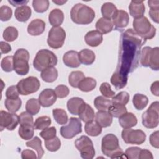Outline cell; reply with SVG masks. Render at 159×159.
<instances>
[{
	"label": "cell",
	"instance_id": "obj_1",
	"mask_svg": "<svg viewBox=\"0 0 159 159\" xmlns=\"http://www.w3.org/2000/svg\"><path fill=\"white\" fill-rule=\"evenodd\" d=\"M145 41L133 29H129L120 36L119 60L116 72L128 78L138 66L141 47Z\"/></svg>",
	"mask_w": 159,
	"mask_h": 159
},
{
	"label": "cell",
	"instance_id": "obj_2",
	"mask_svg": "<svg viewBox=\"0 0 159 159\" xmlns=\"http://www.w3.org/2000/svg\"><path fill=\"white\" fill-rule=\"evenodd\" d=\"M101 150L104 155L111 158H127L125 153L119 146L117 137L112 134H106L102 137L101 141Z\"/></svg>",
	"mask_w": 159,
	"mask_h": 159
},
{
	"label": "cell",
	"instance_id": "obj_3",
	"mask_svg": "<svg viewBox=\"0 0 159 159\" xmlns=\"http://www.w3.org/2000/svg\"><path fill=\"white\" fill-rule=\"evenodd\" d=\"M71 20L77 24L86 25L91 23L95 17V12L90 7L81 4H76L70 11Z\"/></svg>",
	"mask_w": 159,
	"mask_h": 159
},
{
	"label": "cell",
	"instance_id": "obj_4",
	"mask_svg": "<svg viewBox=\"0 0 159 159\" xmlns=\"http://www.w3.org/2000/svg\"><path fill=\"white\" fill-rule=\"evenodd\" d=\"M57 57L53 52L47 49L40 50L36 54L34 61V68L40 71L57 64Z\"/></svg>",
	"mask_w": 159,
	"mask_h": 159
},
{
	"label": "cell",
	"instance_id": "obj_5",
	"mask_svg": "<svg viewBox=\"0 0 159 159\" xmlns=\"http://www.w3.org/2000/svg\"><path fill=\"white\" fill-rule=\"evenodd\" d=\"M132 25L134 30L140 36L145 42L148 39H152L155 35L156 29L151 24L147 17L145 16L134 19Z\"/></svg>",
	"mask_w": 159,
	"mask_h": 159
},
{
	"label": "cell",
	"instance_id": "obj_6",
	"mask_svg": "<svg viewBox=\"0 0 159 159\" xmlns=\"http://www.w3.org/2000/svg\"><path fill=\"white\" fill-rule=\"evenodd\" d=\"M14 70L19 75H25L29 73V53L24 48H19L14 55Z\"/></svg>",
	"mask_w": 159,
	"mask_h": 159
},
{
	"label": "cell",
	"instance_id": "obj_7",
	"mask_svg": "<svg viewBox=\"0 0 159 159\" xmlns=\"http://www.w3.org/2000/svg\"><path fill=\"white\" fill-rule=\"evenodd\" d=\"M158 104V101L152 102L148 109L142 114V124L144 127L148 129H153L158 126L159 122Z\"/></svg>",
	"mask_w": 159,
	"mask_h": 159
},
{
	"label": "cell",
	"instance_id": "obj_8",
	"mask_svg": "<svg viewBox=\"0 0 159 159\" xmlns=\"http://www.w3.org/2000/svg\"><path fill=\"white\" fill-rule=\"evenodd\" d=\"M75 145L80 152L81 158L92 159L95 155V150L92 140L86 135H82L75 142Z\"/></svg>",
	"mask_w": 159,
	"mask_h": 159
},
{
	"label": "cell",
	"instance_id": "obj_9",
	"mask_svg": "<svg viewBox=\"0 0 159 159\" xmlns=\"http://www.w3.org/2000/svg\"><path fill=\"white\" fill-rule=\"evenodd\" d=\"M66 38V32L61 27H53L48 32L47 43L52 48H61Z\"/></svg>",
	"mask_w": 159,
	"mask_h": 159
},
{
	"label": "cell",
	"instance_id": "obj_10",
	"mask_svg": "<svg viewBox=\"0 0 159 159\" xmlns=\"http://www.w3.org/2000/svg\"><path fill=\"white\" fill-rule=\"evenodd\" d=\"M40 86L39 80L37 77L29 76L20 80L17 87L21 95H28L37 92Z\"/></svg>",
	"mask_w": 159,
	"mask_h": 159
},
{
	"label": "cell",
	"instance_id": "obj_11",
	"mask_svg": "<svg viewBox=\"0 0 159 159\" xmlns=\"http://www.w3.org/2000/svg\"><path fill=\"white\" fill-rule=\"evenodd\" d=\"M61 135L66 139H71L82 132V124L80 119L70 117L68 124L63 125L60 130Z\"/></svg>",
	"mask_w": 159,
	"mask_h": 159
},
{
	"label": "cell",
	"instance_id": "obj_12",
	"mask_svg": "<svg viewBox=\"0 0 159 159\" xmlns=\"http://www.w3.org/2000/svg\"><path fill=\"white\" fill-rule=\"evenodd\" d=\"M123 140L128 144H142L146 139V134L141 130L124 129L121 134Z\"/></svg>",
	"mask_w": 159,
	"mask_h": 159
},
{
	"label": "cell",
	"instance_id": "obj_13",
	"mask_svg": "<svg viewBox=\"0 0 159 159\" xmlns=\"http://www.w3.org/2000/svg\"><path fill=\"white\" fill-rule=\"evenodd\" d=\"M19 123V116L17 114L2 110L0 111V129L1 131L4 129L13 130L17 127Z\"/></svg>",
	"mask_w": 159,
	"mask_h": 159
},
{
	"label": "cell",
	"instance_id": "obj_14",
	"mask_svg": "<svg viewBox=\"0 0 159 159\" xmlns=\"http://www.w3.org/2000/svg\"><path fill=\"white\" fill-rule=\"evenodd\" d=\"M57 100V95L55 91L51 88L43 89L39 96V101L40 105L44 107L52 106Z\"/></svg>",
	"mask_w": 159,
	"mask_h": 159
},
{
	"label": "cell",
	"instance_id": "obj_15",
	"mask_svg": "<svg viewBox=\"0 0 159 159\" xmlns=\"http://www.w3.org/2000/svg\"><path fill=\"white\" fill-rule=\"evenodd\" d=\"M112 24L116 29L121 30L127 26L129 22L128 13L124 10H117L112 17Z\"/></svg>",
	"mask_w": 159,
	"mask_h": 159
},
{
	"label": "cell",
	"instance_id": "obj_16",
	"mask_svg": "<svg viewBox=\"0 0 159 159\" xmlns=\"http://www.w3.org/2000/svg\"><path fill=\"white\" fill-rule=\"evenodd\" d=\"M63 61L66 66L70 68H78L81 64L78 52L75 50L66 52L63 56Z\"/></svg>",
	"mask_w": 159,
	"mask_h": 159
},
{
	"label": "cell",
	"instance_id": "obj_17",
	"mask_svg": "<svg viewBox=\"0 0 159 159\" xmlns=\"http://www.w3.org/2000/svg\"><path fill=\"white\" fill-rule=\"evenodd\" d=\"M45 28V23L40 19L32 20L28 25L27 32L33 36H37L42 34Z\"/></svg>",
	"mask_w": 159,
	"mask_h": 159
},
{
	"label": "cell",
	"instance_id": "obj_18",
	"mask_svg": "<svg viewBox=\"0 0 159 159\" xmlns=\"http://www.w3.org/2000/svg\"><path fill=\"white\" fill-rule=\"evenodd\" d=\"M130 14L134 19L143 16L145 7L143 1H132L129 6Z\"/></svg>",
	"mask_w": 159,
	"mask_h": 159
},
{
	"label": "cell",
	"instance_id": "obj_19",
	"mask_svg": "<svg viewBox=\"0 0 159 159\" xmlns=\"http://www.w3.org/2000/svg\"><path fill=\"white\" fill-rule=\"evenodd\" d=\"M84 40L87 45L95 47L99 45L103 40L102 35L96 30H91L85 35Z\"/></svg>",
	"mask_w": 159,
	"mask_h": 159
},
{
	"label": "cell",
	"instance_id": "obj_20",
	"mask_svg": "<svg viewBox=\"0 0 159 159\" xmlns=\"http://www.w3.org/2000/svg\"><path fill=\"white\" fill-rule=\"evenodd\" d=\"M119 122L122 128L129 129L136 125L137 119L133 113L126 112L119 117Z\"/></svg>",
	"mask_w": 159,
	"mask_h": 159
},
{
	"label": "cell",
	"instance_id": "obj_21",
	"mask_svg": "<svg viewBox=\"0 0 159 159\" xmlns=\"http://www.w3.org/2000/svg\"><path fill=\"white\" fill-rule=\"evenodd\" d=\"M78 116L82 121L87 123L94 120L95 114L93 109L89 104L84 102L78 113Z\"/></svg>",
	"mask_w": 159,
	"mask_h": 159
},
{
	"label": "cell",
	"instance_id": "obj_22",
	"mask_svg": "<svg viewBox=\"0 0 159 159\" xmlns=\"http://www.w3.org/2000/svg\"><path fill=\"white\" fill-rule=\"evenodd\" d=\"M96 122L101 127H107L112 122V116L107 111H98L96 114Z\"/></svg>",
	"mask_w": 159,
	"mask_h": 159
},
{
	"label": "cell",
	"instance_id": "obj_23",
	"mask_svg": "<svg viewBox=\"0 0 159 159\" xmlns=\"http://www.w3.org/2000/svg\"><path fill=\"white\" fill-rule=\"evenodd\" d=\"M114 25L111 19L101 17L98 20L96 23V30L101 34H106L111 32L113 29Z\"/></svg>",
	"mask_w": 159,
	"mask_h": 159
},
{
	"label": "cell",
	"instance_id": "obj_24",
	"mask_svg": "<svg viewBox=\"0 0 159 159\" xmlns=\"http://www.w3.org/2000/svg\"><path fill=\"white\" fill-rule=\"evenodd\" d=\"M84 101L83 99L78 97H73L67 102V108L70 113L73 115H78V113L84 104Z\"/></svg>",
	"mask_w": 159,
	"mask_h": 159
},
{
	"label": "cell",
	"instance_id": "obj_25",
	"mask_svg": "<svg viewBox=\"0 0 159 159\" xmlns=\"http://www.w3.org/2000/svg\"><path fill=\"white\" fill-rule=\"evenodd\" d=\"M64 20V14L59 9H53L48 15V20L53 27H60Z\"/></svg>",
	"mask_w": 159,
	"mask_h": 159
},
{
	"label": "cell",
	"instance_id": "obj_26",
	"mask_svg": "<svg viewBox=\"0 0 159 159\" xmlns=\"http://www.w3.org/2000/svg\"><path fill=\"white\" fill-rule=\"evenodd\" d=\"M32 11L29 6H23L17 7L14 12L16 19L22 22H26L31 16Z\"/></svg>",
	"mask_w": 159,
	"mask_h": 159
},
{
	"label": "cell",
	"instance_id": "obj_27",
	"mask_svg": "<svg viewBox=\"0 0 159 159\" xmlns=\"http://www.w3.org/2000/svg\"><path fill=\"white\" fill-rule=\"evenodd\" d=\"M79 59L81 63L85 65H90L95 60L96 56L93 51L86 48L81 50L78 53Z\"/></svg>",
	"mask_w": 159,
	"mask_h": 159
},
{
	"label": "cell",
	"instance_id": "obj_28",
	"mask_svg": "<svg viewBox=\"0 0 159 159\" xmlns=\"http://www.w3.org/2000/svg\"><path fill=\"white\" fill-rule=\"evenodd\" d=\"M40 76L44 81L52 83L55 81L58 77V71L54 66L48 67L42 71Z\"/></svg>",
	"mask_w": 159,
	"mask_h": 159
},
{
	"label": "cell",
	"instance_id": "obj_29",
	"mask_svg": "<svg viewBox=\"0 0 159 159\" xmlns=\"http://www.w3.org/2000/svg\"><path fill=\"white\" fill-rule=\"evenodd\" d=\"M159 48L156 47L155 48H152L149 59H148V67L151 68L152 70L158 71L159 70Z\"/></svg>",
	"mask_w": 159,
	"mask_h": 159
},
{
	"label": "cell",
	"instance_id": "obj_30",
	"mask_svg": "<svg viewBox=\"0 0 159 159\" xmlns=\"http://www.w3.org/2000/svg\"><path fill=\"white\" fill-rule=\"evenodd\" d=\"M85 132L92 137H96L101 134L102 132V127L96 122L91 121L86 123L84 125Z\"/></svg>",
	"mask_w": 159,
	"mask_h": 159
},
{
	"label": "cell",
	"instance_id": "obj_31",
	"mask_svg": "<svg viewBox=\"0 0 159 159\" xmlns=\"http://www.w3.org/2000/svg\"><path fill=\"white\" fill-rule=\"evenodd\" d=\"M96 86V81L91 77H86L81 81L78 88L83 92L93 91Z\"/></svg>",
	"mask_w": 159,
	"mask_h": 159
},
{
	"label": "cell",
	"instance_id": "obj_32",
	"mask_svg": "<svg viewBox=\"0 0 159 159\" xmlns=\"http://www.w3.org/2000/svg\"><path fill=\"white\" fill-rule=\"evenodd\" d=\"M127 77H124L116 71L111 78V83L116 89H120L124 88L127 83Z\"/></svg>",
	"mask_w": 159,
	"mask_h": 159
},
{
	"label": "cell",
	"instance_id": "obj_33",
	"mask_svg": "<svg viewBox=\"0 0 159 159\" xmlns=\"http://www.w3.org/2000/svg\"><path fill=\"white\" fill-rule=\"evenodd\" d=\"M18 133L22 139L25 140H30L34 136V127L32 125H20Z\"/></svg>",
	"mask_w": 159,
	"mask_h": 159
},
{
	"label": "cell",
	"instance_id": "obj_34",
	"mask_svg": "<svg viewBox=\"0 0 159 159\" xmlns=\"http://www.w3.org/2000/svg\"><path fill=\"white\" fill-rule=\"evenodd\" d=\"M148 98L142 94H135L132 99V102L137 110H142L148 104Z\"/></svg>",
	"mask_w": 159,
	"mask_h": 159
},
{
	"label": "cell",
	"instance_id": "obj_35",
	"mask_svg": "<svg viewBox=\"0 0 159 159\" xmlns=\"http://www.w3.org/2000/svg\"><path fill=\"white\" fill-rule=\"evenodd\" d=\"M112 102L104 96H98L94 100V105L98 111H107Z\"/></svg>",
	"mask_w": 159,
	"mask_h": 159
},
{
	"label": "cell",
	"instance_id": "obj_36",
	"mask_svg": "<svg viewBox=\"0 0 159 159\" xmlns=\"http://www.w3.org/2000/svg\"><path fill=\"white\" fill-rule=\"evenodd\" d=\"M26 146L30 147L36 150L37 153V158H41L43 154L44 150L42 147V141L38 137H35L31 140L26 143Z\"/></svg>",
	"mask_w": 159,
	"mask_h": 159
},
{
	"label": "cell",
	"instance_id": "obj_37",
	"mask_svg": "<svg viewBox=\"0 0 159 159\" xmlns=\"http://www.w3.org/2000/svg\"><path fill=\"white\" fill-rule=\"evenodd\" d=\"M4 105L9 112L15 113L22 106V101L20 98L17 99L6 98L4 101Z\"/></svg>",
	"mask_w": 159,
	"mask_h": 159
},
{
	"label": "cell",
	"instance_id": "obj_38",
	"mask_svg": "<svg viewBox=\"0 0 159 159\" xmlns=\"http://www.w3.org/2000/svg\"><path fill=\"white\" fill-rule=\"evenodd\" d=\"M117 10V7L112 2H105L101 6V13L103 17L108 19L112 18Z\"/></svg>",
	"mask_w": 159,
	"mask_h": 159
},
{
	"label": "cell",
	"instance_id": "obj_39",
	"mask_svg": "<svg viewBox=\"0 0 159 159\" xmlns=\"http://www.w3.org/2000/svg\"><path fill=\"white\" fill-rule=\"evenodd\" d=\"M85 78L84 74L81 71H72L68 76V83L73 88H78L81 81Z\"/></svg>",
	"mask_w": 159,
	"mask_h": 159
},
{
	"label": "cell",
	"instance_id": "obj_40",
	"mask_svg": "<svg viewBox=\"0 0 159 159\" xmlns=\"http://www.w3.org/2000/svg\"><path fill=\"white\" fill-rule=\"evenodd\" d=\"M25 109L27 112L32 115H36L40 109V104L39 99L31 98L29 99L25 104Z\"/></svg>",
	"mask_w": 159,
	"mask_h": 159
},
{
	"label": "cell",
	"instance_id": "obj_41",
	"mask_svg": "<svg viewBox=\"0 0 159 159\" xmlns=\"http://www.w3.org/2000/svg\"><path fill=\"white\" fill-rule=\"evenodd\" d=\"M53 118L55 121L60 125L66 124L68 122V115L66 111L62 109L56 108L52 111Z\"/></svg>",
	"mask_w": 159,
	"mask_h": 159
},
{
	"label": "cell",
	"instance_id": "obj_42",
	"mask_svg": "<svg viewBox=\"0 0 159 159\" xmlns=\"http://www.w3.org/2000/svg\"><path fill=\"white\" fill-rule=\"evenodd\" d=\"M108 112L112 117L119 118L120 116L127 112V110L125 106L112 103L108 109Z\"/></svg>",
	"mask_w": 159,
	"mask_h": 159
},
{
	"label": "cell",
	"instance_id": "obj_43",
	"mask_svg": "<svg viewBox=\"0 0 159 159\" xmlns=\"http://www.w3.org/2000/svg\"><path fill=\"white\" fill-rule=\"evenodd\" d=\"M51 119L46 116L39 117L34 123V127L35 130H43L47 128L51 124Z\"/></svg>",
	"mask_w": 159,
	"mask_h": 159
},
{
	"label": "cell",
	"instance_id": "obj_44",
	"mask_svg": "<svg viewBox=\"0 0 159 159\" xmlns=\"http://www.w3.org/2000/svg\"><path fill=\"white\" fill-rule=\"evenodd\" d=\"M4 39L7 42H13L18 37L17 29L12 26L7 27L5 29L2 34Z\"/></svg>",
	"mask_w": 159,
	"mask_h": 159
},
{
	"label": "cell",
	"instance_id": "obj_45",
	"mask_svg": "<svg viewBox=\"0 0 159 159\" xmlns=\"http://www.w3.org/2000/svg\"><path fill=\"white\" fill-rule=\"evenodd\" d=\"M129 99H130V95L127 92L121 91L112 98L111 102L112 104H117L125 106L129 101Z\"/></svg>",
	"mask_w": 159,
	"mask_h": 159
},
{
	"label": "cell",
	"instance_id": "obj_46",
	"mask_svg": "<svg viewBox=\"0 0 159 159\" xmlns=\"http://www.w3.org/2000/svg\"><path fill=\"white\" fill-rule=\"evenodd\" d=\"M45 146L46 148L50 152H56L57 151L60 146L61 142L58 137H55L51 139L45 140Z\"/></svg>",
	"mask_w": 159,
	"mask_h": 159
},
{
	"label": "cell",
	"instance_id": "obj_47",
	"mask_svg": "<svg viewBox=\"0 0 159 159\" xmlns=\"http://www.w3.org/2000/svg\"><path fill=\"white\" fill-rule=\"evenodd\" d=\"M32 6L35 12L43 13L48 9L49 1L48 0H34L32 1Z\"/></svg>",
	"mask_w": 159,
	"mask_h": 159
},
{
	"label": "cell",
	"instance_id": "obj_48",
	"mask_svg": "<svg viewBox=\"0 0 159 159\" xmlns=\"http://www.w3.org/2000/svg\"><path fill=\"white\" fill-rule=\"evenodd\" d=\"M1 68L6 72H11L14 70V57L7 56L2 58L1 63Z\"/></svg>",
	"mask_w": 159,
	"mask_h": 159
},
{
	"label": "cell",
	"instance_id": "obj_49",
	"mask_svg": "<svg viewBox=\"0 0 159 159\" xmlns=\"http://www.w3.org/2000/svg\"><path fill=\"white\" fill-rule=\"evenodd\" d=\"M99 90L101 94L104 96V97L107 98H112L115 96V92L111 89V85L107 82L102 83L101 84Z\"/></svg>",
	"mask_w": 159,
	"mask_h": 159
},
{
	"label": "cell",
	"instance_id": "obj_50",
	"mask_svg": "<svg viewBox=\"0 0 159 159\" xmlns=\"http://www.w3.org/2000/svg\"><path fill=\"white\" fill-rule=\"evenodd\" d=\"M32 115L27 112H22L19 116V122L20 125H32L34 120Z\"/></svg>",
	"mask_w": 159,
	"mask_h": 159
},
{
	"label": "cell",
	"instance_id": "obj_51",
	"mask_svg": "<svg viewBox=\"0 0 159 159\" xmlns=\"http://www.w3.org/2000/svg\"><path fill=\"white\" fill-rule=\"evenodd\" d=\"M12 15V11L7 6H2L0 7V19L1 21L9 20Z\"/></svg>",
	"mask_w": 159,
	"mask_h": 159
},
{
	"label": "cell",
	"instance_id": "obj_52",
	"mask_svg": "<svg viewBox=\"0 0 159 159\" xmlns=\"http://www.w3.org/2000/svg\"><path fill=\"white\" fill-rule=\"evenodd\" d=\"M57 130L55 127H47L43 129L41 132H40V136L43 138L45 140L51 139L56 136Z\"/></svg>",
	"mask_w": 159,
	"mask_h": 159
},
{
	"label": "cell",
	"instance_id": "obj_53",
	"mask_svg": "<svg viewBox=\"0 0 159 159\" xmlns=\"http://www.w3.org/2000/svg\"><path fill=\"white\" fill-rule=\"evenodd\" d=\"M141 148L137 147H131L127 148L125 152V155L127 158L129 159H137L139 158Z\"/></svg>",
	"mask_w": 159,
	"mask_h": 159
},
{
	"label": "cell",
	"instance_id": "obj_54",
	"mask_svg": "<svg viewBox=\"0 0 159 159\" xmlns=\"http://www.w3.org/2000/svg\"><path fill=\"white\" fill-rule=\"evenodd\" d=\"M55 92L56 93L57 97L59 98H64L69 94L70 90L66 86L60 84L55 88Z\"/></svg>",
	"mask_w": 159,
	"mask_h": 159
},
{
	"label": "cell",
	"instance_id": "obj_55",
	"mask_svg": "<svg viewBox=\"0 0 159 159\" xmlns=\"http://www.w3.org/2000/svg\"><path fill=\"white\" fill-rule=\"evenodd\" d=\"M19 92L18 91L17 86H9L6 91V97L9 99H17L19 98Z\"/></svg>",
	"mask_w": 159,
	"mask_h": 159
},
{
	"label": "cell",
	"instance_id": "obj_56",
	"mask_svg": "<svg viewBox=\"0 0 159 159\" xmlns=\"http://www.w3.org/2000/svg\"><path fill=\"white\" fill-rule=\"evenodd\" d=\"M158 131H155L153 132L150 136V143L151 145L156 148H159V141H158Z\"/></svg>",
	"mask_w": 159,
	"mask_h": 159
},
{
	"label": "cell",
	"instance_id": "obj_57",
	"mask_svg": "<svg viewBox=\"0 0 159 159\" xmlns=\"http://www.w3.org/2000/svg\"><path fill=\"white\" fill-rule=\"evenodd\" d=\"M21 157L23 159H35L37 158L35 152L29 149L24 150L22 152Z\"/></svg>",
	"mask_w": 159,
	"mask_h": 159
},
{
	"label": "cell",
	"instance_id": "obj_58",
	"mask_svg": "<svg viewBox=\"0 0 159 159\" xmlns=\"http://www.w3.org/2000/svg\"><path fill=\"white\" fill-rule=\"evenodd\" d=\"M149 15L151 19L156 23H158V15H159V7L150 8L149 11Z\"/></svg>",
	"mask_w": 159,
	"mask_h": 159
},
{
	"label": "cell",
	"instance_id": "obj_59",
	"mask_svg": "<svg viewBox=\"0 0 159 159\" xmlns=\"http://www.w3.org/2000/svg\"><path fill=\"white\" fill-rule=\"evenodd\" d=\"M139 159H153V155L150 151L147 150V149H141L140 151V153L139 155Z\"/></svg>",
	"mask_w": 159,
	"mask_h": 159
},
{
	"label": "cell",
	"instance_id": "obj_60",
	"mask_svg": "<svg viewBox=\"0 0 159 159\" xmlns=\"http://www.w3.org/2000/svg\"><path fill=\"white\" fill-rule=\"evenodd\" d=\"M0 48H1V53H7L11 51V45L3 41L0 42Z\"/></svg>",
	"mask_w": 159,
	"mask_h": 159
},
{
	"label": "cell",
	"instance_id": "obj_61",
	"mask_svg": "<svg viewBox=\"0 0 159 159\" xmlns=\"http://www.w3.org/2000/svg\"><path fill=\"white\" fill-rule=\"evenodd\" d=\"M150 90L152 94L155 95L156 96H159V82L158 81H156L153 82L150 87Z\"/></svg>",
	"mask_w": 159,
	"mask_h": 159
},
{
	"label": "cell",
	"instance_id": "obj_62",
	"mask_svg": "<svg viewBox=\"0 0 159 159\" xmlns=\"http://www.w3.org/2000/svg\"><path fill=\"white\" fill-rule=\"evenodd\" d=\"M8 2L11 4L13 6H25V4H26L28 2V1H10L9 0Z\"/></svg>",
	"mask_w": 159,
	"mask_h": 159
},
{
	"label": "cell",
	"instance_id": "obj_63",
	"mask_svg": "<svg viewBox=\"0 0 159 159\" xmlns=\"http://www.w3.org/2000/svg\"><path fill=\"white\" fill-rule=\"evenodd\" d=\"M148 4L150 8L159 7V1L158 0H154V1L150 0V1H148Z\"/></svg>",
	"mask_w": 159,
	"mask_h": 159
},
{
	"label": "cell",
	"instance_id": "obj_64",
	"mask_svg": "<svg viewBox=\"0 0 159 159\" xmlns=\"http://www.w3.org/2000/svg\"><path fill=\"white\" fill-rule=\"evenodd\" d=\"M53 2L58 4V5H63L64 3L66 2V1H52Z\"/></svg>",
	"mask_w": 159,
	"mask_h": 159
}]
</instances>
